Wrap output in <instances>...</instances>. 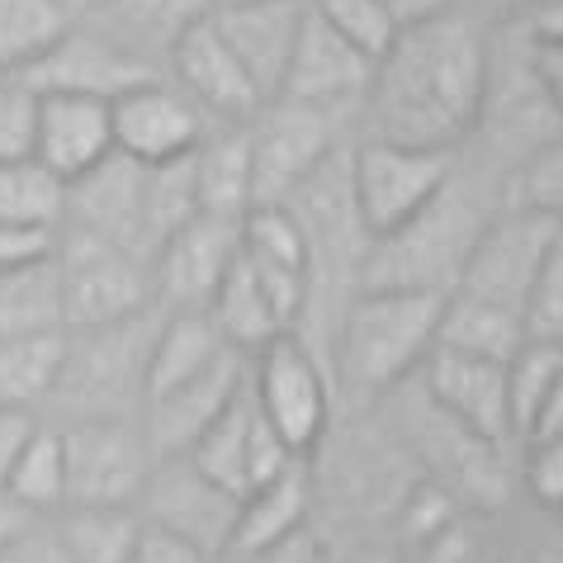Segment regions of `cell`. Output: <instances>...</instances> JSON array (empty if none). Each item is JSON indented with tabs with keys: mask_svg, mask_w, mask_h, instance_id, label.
Returning <instances> with one entry per match:
<instances>
[{
	"mask_svg": "<svg viewBox=\"0 0 563 563\" xmlns=\"http://www.w3.org/2000/svg\"><path fill=\"white\" fill-rule=\"evenodd\" d=\"M488 53L493 29L474 5H445L402 24L388 53L374 62V86L365 96L369 137L455 152L478 129Z\"/></svg>",
	"mask_w": 563,
	"mask_h": 563,
	"instance_id": "6da1fadb",
	"label": "cell"
},
{
	"mask_svg": "<svg viewBox=\"0 0 563 563\" xmlns=\"http://www.w3.org/2000/svg\"><path fill=\"white\" fill-rule=\"evenodd\" d=\"M445 289H360L341 318V374L360 394H379L427 365L441 332Z\"/></svg>",
	"mask_w": 563,
	"mask_h": 563,
	"instance_id": "7a4b0ae2",
	"label": "cell"
},
{
	"mask_svg": "<svg viewBox=\"0 0 563 563\" xmlns=\"http://www.w3.org/2000/svg\"><path fill=\"white\" fill-rule=\"evenodd\" d=\"M483 218L455 180L431 209H421L408 228L369 242L365 261V289H455L464 275V261L474 252Z\"/></svg>",
	"mask_w": 563,
	"mask_h": 563,
	"instance_id": "3957f363",
	"label": "cell"
},
{
	"mask_svg": "<svg viewBox=\"0 0 563 563\" xmlns=\"http://www.w3.org/2000/svg\"><path fill=\"white\" fill-rule=\"evenodd\" d=\"M57 285H62V322H67V332L133 322L143 318L147 299L156 294L152 265L143 256L123 252L119 242L71 223H62Z\"/></svg>",
	"mask_w": 563,
	"mask_h": 563,
	"instance_id": "277c9868",
	"label": "cell"
},
{
	"mask_svg": "<svg viewBox=\"0 0 563 563\" xmlns=\"http://www.w3.org/2000/svg\"><path fill=\"white\" fill-rule=\"evenodd\" d=\"M450 180H455V152L445 147H408L388 137H365L351 147V195L369 242L408 228L445 195Z\"/></svg>",
	"mask_w": 563,
	"mask_h": 563,
	"instance_id": "5b68a950",
	"label": "cell"
},
{
	"mask_svg": "<svg viewBox=\"0 0 563 563\" xmlns=\"http://www.w3.org/2000/svg\"><path fill=\"white\" fill-rule=\"evenodd\" d=\"M336 114L341 109L303 100H265L252 119L256 152V205H289L303 185L336 156Z\"/></svg>",
	"mask_w": 563,
	"mask_h": 563,
	"instance_id": "8992f818",
	"label": "cell"
},
{
	"mask_svg": "<svg viewBox=\"0 0 563 563\" xmlns=\"http://www.w3.org/2000/svg\"><path fill=\"white\" fill-rule=\"evenodd\" d=\"M67 435V507H137L156 464L143 431L119 417H86Z\"/></svg>",
	"mask_w": 563,
	"mask_h": 563,
	"instance_id": "52a82bcc",
	"label": "cell"
},
{
	"mask_svg": "<svg viewBox=\"0 0 563 563\" xmlns=\"http://www.w3.org/2000/svg\"><path fill=\"white\" fill-rule=\"evenodd\" d=\"M563 223L544 218L526 205H511L507 213H497L483 223L474 252L464 261V275H460V294H474V299H488V303H503L511 312L526 318V299H530V285L540 275V261L550 252L554 232Z\"/></svg>",
	"mask_w": 563,
	"mask_h": 563,
	"instance_id": "ba28073f",
	"label": "cell"
},
{
	"mask_svg": "<svg viewBox=\"0 0 563 563\" xmlns=\"http://www.w3.org/2000/svg\"><path fill=\"white\" fill-rule=\"evenodd\" d=\"M147 521L176 530L180 540H190L199 554H228L232 530H238L242 497L228 493L223 483H213L190 455H156L147 488H143Z\"/></svg>",
	"mask_w": 563,
	"mask_h": 563,
	"instance_id": "9c48e42d",
	"label": "cell"
},
{
	"mask_svg": "<svg viewBox=\"0 0 563 563\" xmlns=\"http://www.w3.org/2000/svg\"><path fill=\"white\" fill-rule=\"evenodd\" d=\"M252 388H256L261 412L275 421V431L299 455H308L322 441L327 421H332V394H327L322 365L294 332L275 336L271 346H261L252 355Z\"/></svg>",
	"mask_w": 563,
	"mask_h": 563,
	"instance_id": "30bf717a",
	"label": "cell"
},
{
	"mask_svg": "<svg viewBox=\"0 0 563 563\" xmlns=\"http://www.w3.org/2000/svg\"><path fill=\"white\" fill-rule=\"evenodd\" d=\"M20 76L38 96L62 90V96H96V100H119V96H129L133 86L156 81L152 62L137 48L100 34V29H81V24H71L67 34Z\"/></svg>",
	"mask_w": 563,
	"mask_h": 563,
	"instance_id": "8fae6325",
	"label": "cell"
},
{
	"mask_svg": "<svg viewBox=\"0 0 563 563\" xmlns=\"http://www.w3.org/2000/svg\"><path fill=\"white\" fill-rule=\"evenodd\" d=\"M147 180H152V166L133 162L123 152H109L96 170H86L81 180L67 185V223L100 232V238L119 242L123 252L143 256L152 265L156 242H152V218H147Z\"/></svg>",
	"mask_w": 563,
	"mask_h": 563,
	"instance_id": "7c38bea8",
	"label": "cell"
},
{
	"mask_svg": "<svg viewBox=\"0 0 563 563\" xmlns=\"http://www.w3.org/2000/svg\"><path fill=\"white\" fill-rule=\"evenodd\" d=\"M421 384H427L435 412H445V421H455L478 445H503L507 435H516L503 360H478L435 346L421 365Z\"/></svg>",
	"mask_w": 563,
	"mask_h": 563,
	"instance_id": "4fadbf2b",
	"label": "cell"
},
{
	"mask_svg": "<svg viewBox=\"0 0 563 563\" xmlns=\"http://www.w3.org/2000/svg\"><path fill=\"white\" fill-rule=\"evenodd\" d=\"M109 114H114V147L143 166L180 162L209 133L205 109L185 96L176 81H162V76L147 86H133L129 96L109 100Z\"/></svg>",
	"mask_w": 563,
	"mask_h": 563,
	"instance_id": "5bb4252c",
	"label": "cell"
},
{
	"mask_svg": "<svg viewBox=\"0 0 563 563\" xmlns=\"http://www.w3.org/2000/svg\"><path fill=\"white\" fill-rule=\"evenodd\" d=\"M170 71H176V86L185 96L218 123H252L265 104L252 71L238 62V53L228 48V38L213 29L209 14L170 38Z\"/></svg>",
	"mask_w": 563,
	"mask_h": 563,
	"instance_id": "9a60e30c",
	"label": "cell"
},
{
	"mask_svg": "<svg viewBox=\"0 0 563 563\" xmlns=\"http://www.w3.org/2000/svg\"><path fill=\"white\" fill-rule=\"evenodd\" d=\"M242 256V223L238 218L195 213L185 228L166 238V246L152 261L156 299L170 312L176 308H209L232 261Z\"/></svg>",
	"mask_w": 563,
	"mask_h": 563,
	"instance_id": "2e32d148",
	"label": "cell"
},
{
	"mask_svg": "<svg viewBox=\"0 0 563 563\" xmlns=\"http://www.w3.org/2000/svg\"><path fill=\"white\" fill-rule=\"evenodd\" d=\"M242 256L252 261L275 312L294 332L312 289V238L294 205H256L242 218Z\"/></svg>",
	"mask_w": 563,
	"mask_h": 563,
	"instance_id": "e0dca14e",
	"label": "cell"
},
{
	"mask_svg": "<svg viewBox=\"0 0 563 563\" xmlns=\"http://www.w3.org/2000/svg\"><path fill=\"white\" fill-rule=\"evenodd\" d=\"M213 29L228 38V48L252 71V81L265 100L279 96L289 71V57L299 48L308 0H218L209 10Z\"/></svg>",
	"mask_w": 563,
	"mask_h": 563,
	"instance_id": "ac0fdd59",
	"label": "cell"
},
{
	"mask_svg": "<svg viewBox=\"0 0 563 563\" xmlns=\"http://www.w3.org/2000/svg\"><path fill=\"white\" fill-rule=\"evenodd\" d=\"M252 384V355L223 351L205 374H195L190 384L170 388V394L147 402V441L156 455H185L199 435H205L232 402L242 398V388Z\"/></svg>",
	"mask_w": 563,
	"mask_h": 563,
	"instance_id": "d6986e66",
	"label": "cell"
},
{
	"mask_svg": "<svg viewBox=\"0 0 563 563\" xmlns=\"http://www.w3.org/2000/svg\"><path fill=\"white\" fill-rule=\"evenodd\" d=\"M369 86H374V57L365 48H355L351 38H341L332 24L308 10L279 96L322 104V109H346L355 100H365Z\"/></svg>",
	"mask_w": 563,
	"mask_h": 563,
	"instance_id": "ffe728a7",
	"label": "cell"
},
{
	"mask_svg": "<svg viewBox=\"0 0 563 563\" xmlns=\"http://www.w3.org/2000/svg\"><path fill=\"white\" fill-rule=\"evenodd\" d=\"M114 147V114L109 100L96 96H62L48 90L38 104V137H34V156L48 170H57L62 180H81L86 170H96Z\"/></svg>",
	"mask_w": 563,
	"mask_h": 563,
	"instance_id": "44dd1931",
	"label": "cell"
},
{
	"mask_svg": "<svg viewBox=\"0 0 563 563\" xmlns=\"http://www.w3.org/2000/svg\"><path fill=\"white\" fill-rule=\"evenodd\" d=\"M195 195L199 213L213 218H242L256 209V152H252V123H218L195 147Z\"/></svg>",
	"mask_w": 563,
	"mask_h": 563,
	"instance_id": "7402d4cb",
	"label": "cell"
},
{
	"mask_svg": "<svg viewBox=\"0 0 563 563\" xmlns=\"http://www.w3.org/2000/svg\"><path fill=\"white\" fill-rule=\"evenodd\" d=\"M223 351H232L209 308H176L166 312V322L156 327L147 341V379H143V402L170 394V388L190 384L195 374H205Z\"/></svg>",
	"mask_w": 563,
	"mask_h": 563,
	"instance_id": "603a6c76",
	"label": "cell"
},
{
	"mask_svg": "<svg viewBox=\"0 0 563 563\" xmlns=\"http://www.w3.org/2000/svg\"><path fill=\"white\" fill-rule=\"evenodd\" d=\"M209 318L218 322V332H223L228 346L242 351V355H256L261 346H271L275 336L289 332L246 256L232 261V271L223 275V285H218L213 303H209Z\"/></svg>",
	"mask_w": 563,
	"mask_h": 563,
	"instance_id": "cb8c5ba5",
	"label": "cell"
},
{
	"mask_svg": "<svg viewBox=\"0 0 563 563\" xmlns=\"http://www.w3.org/2000/svg\"><path fill=\"white\" fill-rule=\"evenodd\" d=\"M435 346L460 351V355H478V360H507L526 346V318L503 303L474 299V294L450 289L445 312H441V332Z\"/></svg>",
	"mask_w": 563,
	"mask_h": 563,
	"instance_id": "d4e9b609",
	"label": "cell"
},
{
	"mask_svg": "<svg viewBox=\"0 0 563 563\" xmlns=\"http://www.w3.org/2000/svg\"><path fill=\"white\" fill-rule=\"evenodd\" d=\"M303 516H308V468L299 460L279 478L261 483V488H252L242 497L238 530H232L228 550H265V544H279V540L299 536Z\"/></svg>",
	"mask_w": 563,
	"mask_h": 563,
	"instance_id": "484cf974",
	"label": "cell"
},
{
	"mask_svg": "<svg viewBox=\"0 0 563 563\" xmlns=\"http://www.w3.org/2000/svg\"><path fill=\"white\" fill-rule=\"evenodd\" d=\"M252 431H256V388L246 384L242 398L185 450L213 483H223L228 493L246 497L252 493Z\"/></svg>",
	"mask_w": 563,
	"mask_h": 563,
	"instance_id": "4316f807",
	"label": "cell"
},
{
	"mask_svg": "<svg viewBox=\"0 0 563 563\" xmlns=\"http://www.w3.org/2000/svg\"><path fill=\"white\" fill-rule=\"evenodd\" d=\"M34 332H67L57 261L29 265V271H0V341Z\"/></svg>",
	"mask_w": 563,
	"mask_h": 563,
	"instance_id": "83f0119b",
	"label": "cell"
},
{
	"mask_svg": "<svg viewBox=\"0 0 563 563\" xmlns=\"http://www.w3.org/2000/svg\"><path fill=\"white\" fill-rule=\"evenodd\" d=\"M143 526L137 507H67L57 540L71 563H129Z\"/></svg>",
	"mask_w": 563,
	"mask_h": 563,
	"instance_id": "f1b7e54d",
	"label": "cell"
},
{
	"mask_svg": "<svg viewBox=\"0 0 563 563\" xmlns=\"http://www.w3.org/2000/svg\"><path fill=\"white\" fill-rule=\"evenodd\" d=\"M0 223L62 228L67 223V180L38 156L0 162Z\"/></svg>",
	"mask_w": 563,
	"mask_h": 563,
	"instance_id": "f546056e",
	"label": "cell"
},
{
	"mask_svg": "<svg viewBox=\"0 0 563 563\" xmlns=\"http://www.w3.org/2000/svg\"><path fill=\"white\" fill-rule=\"evenodd\" d=\"M62 360H67V332H34L0 341V402L29 408L34 398L53 394Z\"/></svg>",
	"mask_w": 563,
	"mask_h": 563,
	"instance_id": "4dcf8cb0",
	"label": "cell"
},
{
	"mask_svg": "<svg viewBox=\"0 0 563 563\" xmlns=\"http://www.w3.org/2000/svg\"><path fill=\"white\" fill-rule=\"evenodd\" d=\"M67 29V0H0V71H29Z\"/></svg>",
	"mask_w": 563,
	"mask_h": 563,
	"instance_id": "1f68e13d",
	"label": "cell"
},
{
	"mask_svg": "<svg viewBox=\"0 0 563 563\" xmlns=\"http://www.w3.org/2000/svg\"><path fill=\"white\" fill-rule=\"evenodd\" d=\"M5 497H14L24 511H53L67 507V435L38 427L24 455L14 460Z\"/></svg>",
	"mask_w": 563,
	"mask_h": 563,
	"instance_id": "d6a6232c",
	"label": "cell"
},
{
	"mask_svg": "<svg viewBox=\"0 0 563 563\" xmlns=\"http://www.w3.org/2000/svg\"><path fill=\"white\" fill-rule=\"evenodd\" d=\"M563 374V341H536L526 336V346L507 360V394H511V427L516 435H530L536 417L544 408V398L554 394Z\"/></svg>",
	"mask_w": 563,
	"mask_h": 563,
	"instance_id": "836d02e7",
	"label": "cell"
},
{
	"mask_svg": "<svg viewBox=\"0 0 563 563\" xmlns=\"http://www.w3.org/2000/svg\"><path fill=\"white\" fill-rule=\"evenodd\" d=\"M308 10L332 24L341 38H351L355 48H365L374 62L388 53V43H394L402 29L384 0H308Z\"/></svg>",
	"mask_w": 563,
	"mask_h": 563,
	"instance_id": "e575fe53",
	"label": "cell"
},
{
	"mask_svg": "<svg viewBox=\"0 0 563 563\" xmlns=\"http://www.w3.org/2000/svg\"><path fill=\"white\" fill-rule=\"evenodd\" d=\"M38 104H43V96L24 81V76L0 71V162H20V156H34Z\"/></svg>",
	"mask_w": 563,
	"mask_h": 563,
	"instance_id": "d590c367",
	"label": "cell"
},
{
	"mask_svg": "<svg viewBox=\"0 0 563 563\" xmlns=\"http://www.w3.org/2000/svg\"><path fill=\"white\" fill-rule=\"evenodd\" d=\"M516 205L563 223V133L516 166Z\"/></svg>",
	"mask_w": 563,
	"mask_h": 563,
	"instance_id": "8d00e7d4",
	"label": "cell"
},
{
	"mask_svg": "<svg viewBox=\"0 0 563 563\" xmlns=\"http://www.w3.org/2000/svg\"><path fill=\"white\" fill-rule=\"evenodd\" d=\"M526 336L563 341V228L554 232L550 252L540 261V275L526 299Z\"/></svg>",
	"mask_w": 563,
	"mask_h": 563,
	"instance_id": "74e56055",
	"label": "cell"
},
{
	"mask_svg": "<svg viewBox=\"0 0 563 563\" xmlns=\"http://www.w3.org/2000/svg\"><path fill=\"white\" fill-rule=\"evenodd\" d=\"M218 0H109L114 20H123L129 29H162L166 38H176L185 24L205 20Z\"/></svg>",
	"mask_w": 563,
	"mask_h": 563,
	"instance_id": "f35d334b",
	"label": "cell"
},
{
	"mask_svg": "<svg viewBox=\"0 0 563 563\" xmlns=\"http://www.w3.org/2000/svg\"><path fill=\"white\" fill-rule=\"evenodd\" d=\"M62 228H34V223H0V271H29V265L57 261Z\"/></svg>",
	"mask_w": 563,
	"mask_h": 563,
	"instance_id": "ab89813d",
	"label": "cell"
},
{
	"mask_svg": "<svg viewBox=\"0 0 563 563\" xmlns=\"http://www.w3.org/2000/svg\"><path fill=\"white\" fill-rule=\"evenodd\" d=\"M526 455H530V493L544 507H563V431L530 441Z\"/></svg>",
	"mask_w": 563,
	"mask_h": 563,
	"instance_id": "60d3db41",
	"label": "cell"
},
{
	"mask_svg": "<svg viewBox=\"0 0 563 563\" xmlns=\"http://www.w3.org/2000/svg\"><path fill=\"white\" fill-rule=\"evenodd\" d=\"M129 563H209V554H199L190 540H180L176 530L147 521L143 536H137Z\"/></svg>",
	"mask_w": 563,
	"mask_h": 563,
	"instance_id": "b9f144b4",
	"label": "cell"
},
{
	"mask_svg": "<svg viewBox=\"0 0 563 563\" xmlns=\"http://www.w3.org/2000/svg\"><path fill=\"white\" fill-rule=\"evenodd\" d=\"M34 431H38L34 412H29V408H10V402H0V493H5L10 468H14V460L24 455V445L34 441Z\"/></svg>",
	"mask_w": 563,
	"mask_h": 563,
	"instance_id": "7bdbcfd3",
	"label": "cell"
},
{
	"mask_svg": "<svg viewBox=\"0 0 563 563\" xmlns=\"http://www.w3.org/2000/svg\"><path fill=\"white\" fill-rule=\"evenodd\" d=\"M223 563H308V536L279 540V544H265V550H228Z\"/></svg>",
	"mask_w": 563,
	"mask_h": 563,
	"instance_id": "ee69618b",
	"label": "cell"
},
{
	"mask_svg": "<svg viewBox=\"0 0 563 563\" xmlns=\"http://www.w3.org/2000/svg\"><path fill=\"white\" fill-rule=\"evenodd\" d=\"M530 48H536V71L544 81V96H550L554 114L563 119V43H536L530 38Z\"/></svg>",
	"mask_w": 563,
	"mask_h": 563,
	"instance_id": "f6af8a7d",
	"label": "cell"
},
{
	"mask_svg": "<svg viewBox=\"0 0 563 563\" xmlns=\"http://www.w3.org/2000/svg\"><path fill=\"white\" fill-rule=\"evenodd\" d=\"M536 43H563V0H540L530 14L516 20Z\"/></svg>",
	"mask_w": 563,
	"mask_h": 563,
	"instance_id": "bcb514c9",
	"label": "cell"
},
{
	"mask_svg": "<svg viewBox=\"0 0 563 563\" xmlns=\"http://www.w3.org/2000/svg\"><path fill=\"white\" fill-rule=\"evenodd\" d=\"M417 563H468V540L450 526L435 530V536H427V544H421Z\"/></svg>",
	"mask_w": 563,
	"mask_h": 563,
	"instance_id": "7dc6e473",
	"label": "cell"
},
{
	"mask_svg": "<svg viewBox=\"0 0 563 563\" xmlns=\"http://www.w3.org/2000/svg\"><path fill=\"white\" fill-rule=\"evenodd\" d=\"M0 563H71V559H67V550H62V540H29V536H20L5 554H0Z\"/></svg>",
	"mask_w": 563,
	"mask_h": 563,
	"instance_id": "c3c4849f",
	"label": "cell"
},
{
	"mask_svg": "<svg viewBox=\"0 0 563 563\" xmlns=\"http://www.w3.org/2000/svg\"><path fill=\"white\" fill-rule=\"evenodd\" d=\"M554 431H563V374H559L554 394L544 398V408H540V417H536V427H530L526 445H530V441H544V435H554Z\"/></svg>",
	"mask_w": 563,
	"mask_h": 563,
	"instance_id": "681fc988",
	"label": "cell"
},
{
	"mask_svg": "<svg viewBox=\"0 0 563 563\" xmlns=\"http://www.w3.org/2000/svg\"><path fill=\"white\" fill-rule=\"evenodd\" d=\"M384 5L394 10L398 24H417V20H427V14L445 10V5H460V0H384Z\"/></svg>",
	"mask_w": 563,
	"mask_h": 563,
	"instance_id": "f907efd6",
	"label": "cell"
},
{
	"mask_svg": "<svg viewBox=\"0 0 563 563\" xmlns=\"http://www.w3.org/2000/svg\"><path fill=\"white\" fill-rule=\"evenodd\" d=\"M540 0H474V10L483 14V20H497V24H507V20H521V14H530Z\"/></svg>",
	"mask_w": 563,
	"mask_h": 563,
	"instance_id": "816d5d0a",
	"label": "cell"
},
{
	"mask_svg": "<svg viewBox=\"0 0 563 563\" xmlns=\"http://www.w3.org/2000/svg\"><path fill=\"white\" fill-rule=\"evenodd\" d=\"M20 536H24V507L14 503V497H0V554H5Z\"/></svg>",
	"mask_w": 563,
	"mask_h": 563,
	"instance_id": "f5cc1de1",
	"label": "cell"
}]
</instances>
